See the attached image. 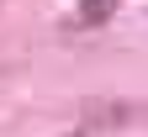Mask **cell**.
I'll list each match as a JSON object with an SVG mask.
<instances>
[{
	"label": "cell",
	"mask_w": 148,
	"mask_h": 137,
	"mask_svg": "<svg viewBox=\"0 0 148 137\" xmlns=\"http://www.w3.org/2000/svg\"><path fill=\"white\" fill-rule=\"evenodd\" d=\"M69 137H127L122 127H106V121H90V127H74Z\"/></svg>",
	"instance_id": "1"
},
{
	"label": "cell",
	"mask_w": 148,
	"mask_h": 137,
	"mask_svg": "<svg viewBox=\"0 0 148 137\" xmlns=\"http://www.w3.org/2000/svg\"><path fill=\"white\" fill-rule=\"evenodd\" d=\"M106 5H111V0H85V11H79V16H85V21H101Z\"/></svg>",
	"instance_id": "2"
}]
</instances>
